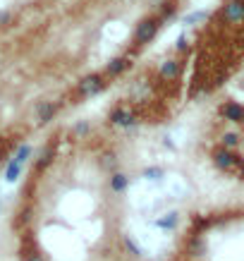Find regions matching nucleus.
<instances>
[{
	"instance_id": "1",
	"label": "nucleus",
	"mask_w": 244,
	"mask_h": 261,
	"mask_svg": "<svg viewBox=\"0 0 244 261\" xmlns=\"http://www.w3.org/2000/svg\"><path fill=\"white\" fill-rule=\"evenodd\" d=\"M19 261H139L118 139L74 125L41 146L12 213Z\"/></svg>"
},
{
	"instance_id": "2",
	"label": "nucleus",
	"mask_w": 244,
	"mask_h": 261,
	"mask_svg": "<svg viewBox=\"0 0 244 261\" xmlns=\"http://www.w3.org/2000/svg\"><path fill=\"white\" fill-rule=\"evenodd\" d=\"M244 67V0H223L203 24L191 69V94H211Z\"/></svg>"
},
{
	"instance_id": "3",
	"label": "nucleus",
	"mask_w": 244,
	"mask_h": 261,
	"mask_svg": "<svg viewBox=\"0 0 244 261\" xmlns=\"http://www.w3.org/2000/svg\"><path fill=\"white\" fill-rule=\"evenodd\" d=\"M163 261H244V204L191 213Z\"/></svg>"
}]
</instances>
